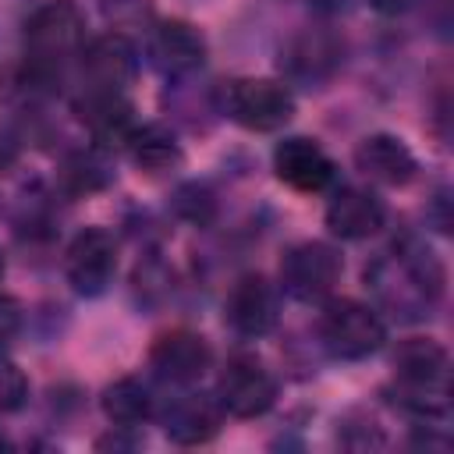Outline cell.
<instances>
[{
	"mask_svg": "<svg viewBox=\"0 0 454 454\" xmlns=\"http://www.w3.org/2000/svg\"><path fill=\"white\" fill-rule=\"evenodd\" d=\"M170 206H174V213H177L181 220L199 223V227L209 223V220L216 216V195H213L209 184H202V181H188V184H181V188L174 192Z\"/></svg>",
	"mask_w": 454,
	"mask_h": 454,
	"instance_id": "7402d4cb",
	"label": "cell"
},
{
	"mask_svg": "<svg viewBox=\"0 0 454 454\" xmlns=\"http://www.w3.org/2000/svg\"><path fill=\"white\" fill-rule=\"evenodd\" d=\"M128 153L138 170L145 174H167L181 163V142L163 124H135L128 138Z\"/></svg>",
	"mask_w": 454,
	"mask_h": 454,
	"instance_id": "d6986e66",
	"label": "cell"
},
{
	"mask_svg": "<svg viewBox=\"0 0 454 454\" xmlns=\"http://www.w3.org/2000/svg\"><path fill=\"white\" fill-rule=\"evenodd\" d=\"M78 114L99 145H128V138L135 131L131 103L124 99V92H89L85 89V96L78 99Z\"/></svg>",
	"mask_w": 454,
	"mask_h": 454,
	"instance_id": "e0dca14e",
	"label": "cell"
},
{
	"mask_svg": "<svg viewBox=\"0 0 454 454\" xmlns=\"http://www.w3.org/2000/svg\"><path fill=\"white\" fill-rule=\"evenodd\" d=\"M369 4H372L380 14H404V11L415 7L419 0H369Z\"/></svg>",
	"mask_w": 454,
	"mask_h": 454,
	"instance_id": "d4e9b609",
	"label": "cell"
},
{
	"mask_svg": "<svg viewBox=\"0 0 454 454\" xmlns=\"http://www.w3.org/2000/svg\"><path fill=\"white\" fill-rule=\"evenodd\" d=\"M4 447H7V440H4V433H0V450H4Z\"/></svg>",
	"mask_w": 454,
	"mask_h": 454,
	"instance_id": "484cf974",
	"label": "cell"
},
{
	"mask_svg": "<svg viewBox=\"0 0 454 454\" xmlns=\"http://www.w3.org/2000/svg\"><path fill=\"white\" fill-rule=\"evenodd\" d=\"M85 50V21L74 4L53 0L43 4L25 21V64L28 78L39 85L57 82L67 64H74Z\"/></svg>",
	"mask_w": 454,
	"mask_h": 454,
	"instance_id": "7a4b0ae2",
	"label": "cell"
},
{
	"mask_svg": "<svg viewBox=\"0 0 454 454\" xmlns=\"http://www.w3.org/2000/svg\"><path fill=\"white\" fill-rule=\"evenodd\" d=\"M280 64L298 82H309V85L326 82L340 64V43L333 35H326V32H305V35L291 39V46L284 50Z\"/></svg>",
	"mask_w": 454,
	"mask_h": 454,
	"instance_id": "ac0fdd59",
	"label": "cell"
},
{
	"mask_svg": "<svg viewBox=\"0 0 454 454\" xmlns=\"http://www.w3.org/2000/svg\"><path fill=\"white\" fill-rule=\"evenodd\" d=\"M397 372V401L419 419H433L447 411V351L429 337H408L394 351Z\"/></svg>",
	"mask_w": 454,
	"mask_h": 454,
	"instance_id": "3957f363",
	"label": "cell"
},
{
	"mask_svg": "<svg viewBox=\"0 0 454 454\" xmlns=\"http://www.w3.org/2000/svg\"><path fill=\"white\" fill-rule=\"evenodd\" d=\"M216 401L234 419H255L273 408L277 380L255 355H234L216 380Z\"/></svg>",
	"mask_w": 454,
	"mask_h": 454,
	"instance_id": "8992f818",
	"label": "cell"
},
{
	"mask_svg": "<svg viewBox=\"0 0 454 454\" xmlns=\"http://www.w3.org/2000/svg\"><path fill=\"white\" fill-rule=\"evenodd\" d=\"M220 419H223V408L216 397H206V394H177L170 397V404L163 408V429L174 443H184V447H195V443H206L220 433Z\"/></svg>",
	"mask_w": 454,
	"mask_h": 454,
	"instance_id": "5bb4252c",
	"label": "cell"
},
{
	"mask_svg": "<svg viewBox=\"0 0 454 454\" xmlns=\"http://www.w3.org/2000/svg\"><path fill=\"white\" fill-rule=\"evenodd\" d=\"M340 280V255L323 241L291 245L280 259V287L298 301H319Z\"/></svg>",
	"mask_w": 454,
	"mask_h": 454,
	"instance_id": "52a82bcc",
	"label": "cell"
},
{
	"mask_svg": "<svg viewBox=\"0 0 454 454\" xmlns=\"http://www.w3.org/2000/svg\"><path fill=\"white\" fill-rule=\"evenodd\" d=\"M149 60L167 78L195 74L206 60V39L188 21H163L149 39Z\"/></svg>",
	"mask_w": 454,
	"mask_h": 454,
	"instance_id": "4fadbf2b",
	"label": "cell"
},
{
	"mask_svg": "<svg viewBox=\"0 0 454 454\" xmlns=\"http://www.w3.org/2000/svg\"><path fill=\"white\" fill-rule=\"evenodd\" d=\"M25 397H28V380H25V372H21L11 358L0 355V411L21 408Z\"/></svg>",
	"mask_w": 454,
	"mask_h": 454,
	"instance_id": "603a6c76",
	"label": "cell"
},
{
	"mask_svg": "<svg viewBox=\"0 0 454 454\" xmlns=\"http://www.w3.org/2000/svg\"><path fill=\"white\" fill-rule=\"evenodd\" d=\"M227 323L241 337L270 333L277 323V287L259 273H245L227 294Z\"/></svg>",
	"mask_w": 454,
	"mask_h": 454,
	"instance_id": "7c38bea8",
	"label": "cell"
},
{
	"mask_svg": "<svg viewBox=\"0 0 454 454\" xmlns=\"http://www.w3.org/2000/svg\"><path fill=\"white\" fill-rule=\"evenodd\" d=\"M64 184L74 195H89L110 184V163L99 153H78L64 163Z\"/></svg>",
	"mask_w": 454,
	"mask_h": 454,
	"instance_id": "44dd1931",
	"label": "cell"
},
{
	"mask_svg": "<svg viewBox=\"0 0 454 454\" xmlns=\"http://www.w3.org/2000/svg\"><path fill=\"white\" fill-rule=\"evenodd\" d=\"M99 404H103V415H106L117 429H135V426H142V422L153 415V394H149V387H145L142 380H135V376L114 380V383L103 390Z\"/></svg>",
	"mask_w": 454,
	"mask_h": 454,
	"instance_id": "ffe728a7",
	"label": "cell"
},
{
	"mask_svg": "<svg viewBox=\"0 0 454 454\" xmlns=\"http://www.w3.org/2000/svg\"><path fill=\"white\" fill-rule=\"evenodd\" d=\"M319 337L330 348V355L355 362V358H369L372 351L383 348L387 323L380 319V312L372 305L355 301V298H340V301H330L323 309Z\"/></svg>",
	"mask_w": 454,
	"mask_h": 454,
	"instance_id": "277c9868",
	"label": "cell"
},
{
	"mask_svg": "<svg viewBox=\"0 0 454 454\" xmlns=\"http://www.w3.org/2000/svg\"><path fill=\"white\" fill-rule=\"evenodd\" d=\"M0 277H4V255H0Z\"/></svg>",
	"mask_w": 454,
	"mask_h": 454,
	"instance_id": "4316f807",
	"label": "cell"
},
{
	"mask_svg": "<svg viewBox=\"0 0 454 454\" xmlns=\"http://www.w3.org/2000/svg\"><path fill=\"white\" fill-rule=\"evenodd\" d=\"M365 280L394 316L419 319L429 316L433 301L443 291V266L426 245L404 241L390 255L376 259L372 270H365Z\"/></svg>",
	"mask_w": 454,
	"mask_h": 454,
	"instance_id": "6da1fadb",
	"label": "cell"
},
{
	"mask_svg": "<svg viewBox=\"0 0 454 454\" xmlns=\"http://www.w3.org/2000/svg\"><path fill=\"white\" fill-rule=\"evenodd\" d=\"M223 110L248 131H277L294 114V96L287 85L270 78H238L223 89Z\"/></svg>",
	"mask_w": 454,
	"mask_h": 454,
	"instance_id": "5b68a950",
	"label": "cell"
},
{
	"mask_svg": "<svg viewBox=\"0 0 454 454\" xmlns=\"http://www.w3.org/2000/svg\"><path fill=\"white\" fill-rule=\"evenodd\" d=\"M209 362H213L209 340L192 330H170V333L156 337V344L149 348V365L156 369V376L167 383H177V387L202 380Z\"/></svg>",
	"mask_w": 454,
	"mask_h": 454,
	"instance_id": "30bf717a",
	"label": "cell"
},
{
	"mask_svg": "<svg viewBox=\"0 0 454 454\" xmlns=\"http://www.w3.org/2000/svg\"><path fill=\"white\" fill-rule=\"evenodd\" d=\"M67 280L78 294L96 298L114 284L117 273V241L110 231L103 227H85L71 245H67V259H64Z\"/></svg>",
	"mask_w": 454,
	"mask_h": 454,
	"instance_id": "ba28073f",
	"label": "cell"
},
{
	"mask_svg": "<svg viewBox=\"0 0 454 454\" xmlns=\"http://www.w3.org/2000/svg\"><path fill=\"white\" fill-rule=\"evenodd\" d=\"M383 220H387V209L369 188H340L326 206V227L344 241H362L376 234Z\"/></svg>",
	"mask_w": 454,
	"mask_h": 454,
	"instance_id": "9a60e30c",
	"label": "cell"
},
{
	"mask_svg": "<svg viewBox=\"0 0 454 454\" xmlns=\"http://www.w3.org/2000/svg\"><path fill=\"white\" fill-rule=\"evenodd\" d=\"M273 170L294 192H323L333 181V160L312 138H284L273 149Z\"/></svg>",
	"mask_w": 454,
	"mask_h": 454,
	"instance_id": "8fae6325",
	"label": "cell"
},
{
	"mask_svg": "<svg viewBox=\"0 0 454 454\" xmlns=\"http://www.w3.org/2000/svg\"><path fill=\"white\" fill-rule=\"evenodd\" d=\"M355 167L380 184H408L419 170L411 149L397 135H369L355 149Z\"/></svg>",
	"mask_w": 454,
	"mask_h": 454,
	"instance_id": "2e32d148",
	"label": "cell"
},
{
	"mask_svg": "<svg viewBox=\"0 0 454 454\" xmlns=\"http://www.w3.org/2000/svg\"><path fill=\"white\" fill-rule=\"evenodd\" d=\"M78 64L89 92H124L138 71V53L121 32H106L85 43Z\"/></svg>",
	"mask_w": 454,
	"mask_h": 454,
	"instance_id": "9c48e42d",
	"label": "cell"
},
{
	"mask_svg": "<svg viewBox=\"0 0 454 454\" xmlns=\"http://www.w3.org/2000/svg\"><path fill=\"white\" fill-rule=\"evenodd\" d=\"M21 330V305L11 294H0V348H7Z\"/></svg>",
	"mask_w": 454,
	"mask_h": 454,
	"instance_id": "cb8c5ba5",
	"label": "cell"
}]
</instances>
